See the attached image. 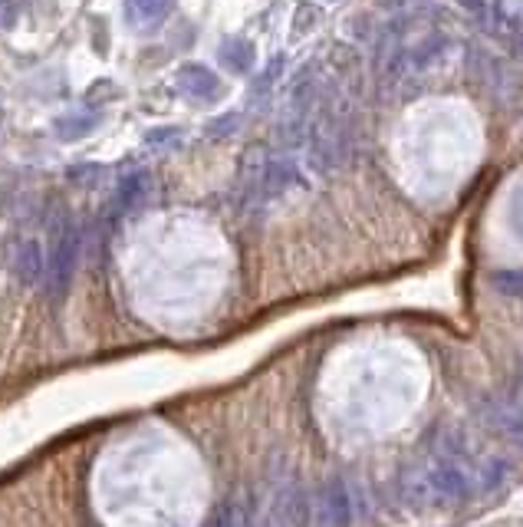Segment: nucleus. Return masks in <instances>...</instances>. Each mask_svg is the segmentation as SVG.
<instances>
[{
  "label": "nucleus",
  "mask_w": 523,
  "mask_h": 527,
  "mask_svg": "<svg viewBox=\"0 0 523 527\" xmlns=\"http://www.w3.org/2000/svg\"><path fill=\"white\" fill-rule=\"evenodd\" d=\"M76 264H79V228L70 215H60L50 234V257L43 261V274H47L53 297H63L70 290Z\"/></svg>",
  "instance_id": "nucleus-1"
},
{
  "label": "nucleus",
  "mask_w": 523,
  "mask_h": 527,
  "mask_svg": "<svg viewBox=\"0 0 523 527\" xmlns=\"http://www.w3.org/2000/svg\"><path fill=\"white\" fill-rule=\"evenodd\" d=\"M349 518H352L349 491H346L343 481L333 478L320 491V498H316L313 521H316V527H349Z\"/></svg>",
  "instance_id": "nucleus-2"
},
{
  "label": "nucleus",
  "mask_w": 523,
  "mask_h": 527,
  "mask_svg": "<svg viewBox=\"0 0 523 527\" xmlns=\"http://www.w3.org/2000/svg\"><path fill=\"white\" fill-rule=\"evenodd\" d=\"M310 521V501H306L303 488L290 485L283 488L277 501L270 504V524L274 527H306Z\"/></svg>",
  "instance_id": "nucleus-3"
},
{
  "label": "nucleus",
  "mask_w": 523,
  "mask_h": 527,
  "mask_svg": "<svg viewBox=\"0 0 523 527\" xmlns=\"http://www.w3.org/2000/svg\"><path fill=\"white\" fill-rule=\"evenodd\" d=\"M178 89L181 93H188L191 99H211L221 93V80L208 70V66L185 63L178 70Z\"/></svg>",
  "instance_id": "nucleus-4"
},
{
  "label": "nucleus",
  "mask_w": 523,
  "mask_h": 527,
  "mask_svg": "<svg viewBox=\"0 0 523 527\" xmlns=\"http://www.w3.org/2000/svg\"><path fill=\"white\" fill-rule=\"evenodd\" d=\"M221 63L234 73H250L257 63V50L247 40H224L221 47Z\"/></svg>",
  "instance_id": "nucleus-5"
},
{
  "label": "nucleus",
  "mask_w": 523,
  "mask_h": 527,
  "mask_svg": "<svg viewBox=\"0 0 523 527\" xmlns=\"http://www.w3.org/2000/svg\"><path fill=\"white\" fill-rule=\"evenodd\" d=\"M172 4L175 0H125V10H129L135 24H155L172 10Z\"/></svg>",
  "instance_id": "nucleus-6"
},
{
  "label": "nucleus",
  "mask_w": 523,
  "mask_h": 527,
  "mask_svg": "<svg viewBox=\"0 0 523 527\" xmlns=\"http://www.w3.org/2000/svg\"><path fill=\"white\" fill-rule=\"evenodd\" d=\"M17 271L24 277V284H37L43 277V257H40V244H24L20 248V257H17Z\"/></svg>",
  "instance_id": "nucleus-7"
},
{
  "label": "nucleus",
  "mask_w": 523,
  "mask_h": 527,
  "mask_svg": "<svg viewBox=\"0 0 523 527\" xmlns=\"http://www.w3.org/2000/svg\"><path fill=\"white\" fill-rule=\"evenodd\" d=\"M96 116H66V119H60L56 122V139H63V142H73V139H79V136H89V132L96 129Z\"/></svg>",
  "instance_id": "nucleus-8"
},
{
  "label": "nucleus",
  "mask_w": 523,
  "mask_h": 527,
  "mask_svg": "<svg viewBox=\"0 0 523 527\" xmlns=\"http://www.w3.org/2000/svg\"><path fill=\"white\" fill-rule=\"evenodd\" d=\"M142 192H145V175H125L119 188V205L132 208L135 201H142Z\"/></svg>",
  "instance_id": "nucleus-9"
},
{
  "label": "nucleus",
  "mask_w": 523,
  "mask_h": 527,
  "mask_svg": "<svg viewBox=\"0 0 523 527\" xmlns=\"http://www.w3.org/2000/svg\"><path fill=\"white\" fill-rule=\"evenodd\" d=\"M458 4H464V7L471 10V14H477L481 20L497 17V0H458Z\"/></svg>",
  "instance_id": "nucleus-10"
},
{
  "label": "nucleus",
  "mask_w": 523,
  "mask_h": 527,
  "mask_svg": "<svg viewBox=\"0 0 523 527\" xmlns=\"http://www.w3.org/2000/svg\"><path fill=\"white\" fill-rule=\"evenodd\" d=\"M497 287H500V290L507 287L510 294H520V277H517V274H507V277H504V274H497Z\"/></svg>",
  "instance_id": "nucleus-11"
}]
</instances>
